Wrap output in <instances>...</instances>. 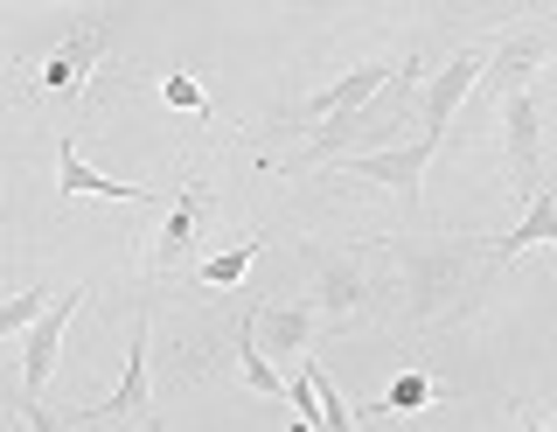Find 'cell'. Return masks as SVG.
<instances>
[{
	"instance_id": "cell-8",
	"label": "cell",
	"mask_w": 557,
	"mask_h": 432,
	"mask_svg": "<svg viewBox=\"0 0 557 432\" xmlns=\"http://www.w3.org/2000/svg\"><path fill=\"white\" fill-rule=\"evenodd\" d=\"M98 63H104V22L91 14V22H77V28H70V36H63L57 49H49V63H42V84H49L57 98H77L84 84H91V71H98Z\"/></svg>"
},
{
	"instance_id": "cell-1",
	"label": "cell",
	"mask_w": 557,
	"mask_h": 432,
	"mask_svg": "<svg viewBox=\"0 0 557 432\" xmlns=\"http://www.w3.org/2000/svg\"><path fill=\"white\" fill-rule=\"evenodd\" d=\"M397 293H405V321H446L467 314V293H474V258H487V237H397Z\"/></svg>"
},
{
	"instance_id": "cell-6",
	"label": "cell",
	"mask_w": 557,
	"mask_h": 432,
	"mask_svg": "<svg viewBox=\"0 0 557 432\" xmlns=\"http://www.w3.org/2000/svg\"><path fill=\"white\" fill-rule=\"evenodd\" d=\"M77 307H84V286H63L57 307H49V314L22 335V397H42V391H49L57 356H63V328H70V314H77Z\"/></svg>"
},
{
	"instance_id": "cell-2",
	"label": "cell",
	"mask_w": 557,
	"mask_h": 432,
	"mask_svg": "<svg viewBox=\"0 0 557 432\" xmlns=\"http://www.w3.org/2000/svg\"><path fill=\"white\" fill-rule=\"evenodd\" d=\"M405 77V63H391V57H370V63H356V71H342L335 84H321V91L307 98L300 112H286L300 133H313V126H327V119H348V112H362V106H376L391 84Z\"/></svg>"
},
{
	"instance_id": "cell-19",
	"label": "cell",
	"mask_w": 557,
	"mask_h": 432,
	"mask_svg": "<svg viewBox=\"0 0 557 432\" xmlns=\"http://www.w3.org/2000/svg\"><path fill=\"white\" fill-rule=\"evenodd\" d=\"M313 391H321V432H356V405L335 391V377L313 362Z\"/></svg>"
},
{
	"instance_id": "cell-7",
	"label": "cell",
	"mask_w": 557,
	"mask_h": 432,
	"mask_svg": "<svg viewBox=\"0 0 557 432\" xmlns=\"http://www.w3.org/2000/svg\"><path fill=\"white\" fill-rule=\"evenodd\" d=\"M502 147H509L516 188L536 196V168H544V106H536V91H516L509 106H502Z\"/></svg>"
},
{
	"instance_id": "cell-10",
	"label": "cell",
	"mask_w": 557,
	"mask_h": 432,
	"mask_svg": "<svg viewBox=\"0 0 557 432\" xmlns=\"http://www.w3.org/2000/svg\"><path fill=\"white\" fill-rule=\"evenodd\" d=\"M57 188H63V202L70 196H104V202H161V188H147V182H119V175H104V168H91L77 153V140H57Z\"/></svg>"
},
{
	"instance_id": "cell-23",
	"label": "cell",
	"mask_w": 557,
	"mask_h": 432,
	"mask_svg": "<svg viewBox=\"0 0 557 432\" xmlns=\"http://www.w3.org/2000/svg\"><path fill=\"white\" fill-rule=\"evenodd\" d=\"M550 432H557V419H550Z\"/></svg>"
},
{
	"instance_id": "cell-21",
	"label": "cell",
	"mask_w": 557,
	"mask_h": 432,
	"mask_svg": "<svg viewBox=\"0 0 557 432\" xmlns=\"http://www.w3.org/2000/svg\"><path fill=\"white\" fill-rule=\"evenodd\" d=\"M22 425H28V432H70V419H57L42 397H22Z\"/></svg>"
},
{
	"instance_id": "cell-4",
	"label": "cell",
	"mask_w": 557,
	"mask_h": 432,
	"mask_svg": "<svg viewBox=\"0 0 557 432\" xmlns=\"http://www.w3.org/2000/svg\"><path fill=\"white\" fill-rule=\"evenodd\" d=\"M481 77H487V49H453V63H446V71H432L425 91H418V140H440L446 147L453 112L481 91Z\"/></svg>"
},
{
	"instance_id": "cell-17",
	"label": "cell",
	"mask_w": 557,
	"mask_h": 432,
	"mask_svg": "<svg viewBox=\"0 0 557 432\" xmlns=\"http://www.w3.org/2000/svg\"><path fill=\"white\" fill-rule=\"evenodd\" d=\"M265 251V237H244V245H231V251H216V258H202L196 266V280L202 286H237L244 272H251V258Z\"/></svg>"
},
{
	"instance_id": "cell-11",
	"label": "cell",
	"mask_w": 557,
	"mask_h": 432,
	"mask_svg": "<svg viewBox=\"0 0 557 432\" xmlns=\"http://www.w3.org/2000/svg\"><path fill=\"white\" fill-rule=\"evenodd\" d=\"M147 314L133 321V342H126V377H119V391L112 397H98V405H84L77 411V425H112V419H139L147 411Z\"/></svg>"
},
{
	"instance_id": "cell-13",
	"label": "cell",
	"mask_w": 557,
	"mask_h": 432,
	"mask_svg": "<svg viewBox=\"0 0 557 432\" xmlns=\"http://www.w3.org/2000/svg\"><path fill=\"white\" fill-rule=\"evenodd\" d=\"M196 223H202V188H182V196L168 202V223H161V237H153L147 266H153V272H168L174 258L188 251V237H196Z\"/></svg>"
},
{
	"instance_id": "cell-3",
	"label": "cell",
	"mask_w": 557,
	"mask_h": 432,
	"mask_svg": "<svg viewBox=\"0 0 557 432\" xmlns=\"http://www.w3.org/2000/svg\"><path fill=\"white\" fill-rule=\"evenodd\" d=\"M432 153H440V140H405L391 153H348V161H335V175H356V182H376L397 196V210L418 217V202H425V168Z\"/></svg>"
},
{
	"instance_id": "cell-14",
	"label": "cell",
	"mask_w": 557,
	"mask_h": 432,
	"mask_svg": "<svg viewBox=\"0 0 557 432\" xmlns=\"http://www.w3.org/2000/svg\"><path fill=\"white\" fill-rule=\"evenodd\" d=\"M237 377H244V384H251L258 397H286V391H293L286 377L272 370V356L258 349V314H244V321H237Z\"/></svg>"
},
{
	"instance_id": "cell-12",
	"label": "cell",
	"mask_w": 557,
	"mask_h": 432,
	"mask_svg": "<svg viewBox=\"0 0 557 432\" xmlns=\"http://www.w3.org/2000/svg\"><path fill=\"white\" fill-rule=\"evenodd\" d=\"M536 245H557V188H536L530 210H522V223H509L502 237H487V258H495V266H509V258L536 251Z\"/></svg>"
},
{
	"instance_id": "cell-5",
	"label": "cell",
	"mask_w": 557,
	"mask_h": 432,
	"mask_svg": "<svg viewBox=\"0 0 557 432\" xmlns=\"http://www.w3.org/2000/svg\"><path fill=\"white\" fill-rule=\"evenodd\" d=\"M550 49H557L550 28H516V36H502L495 49H487V77H481V91L495 98V106H509L516 91H530V77L550 63Z\"/></svg>"
},
{
	"instance_id": "cell-16",
	"label": "cell",
	"mask_w": 557,
	"mask_h": 432,
	"mask_svg": "<svg viewBox=\"0 0 557 432\" xmlns=\"http://www.w3.org/2000/svg\"><path fill=\"white\" fill-rule=\"evenodd\" d=\"M49 307H57V293H49V286H22L14 300H0V342H8V335H28Z\"/></svg>"
},
{
	"instance_id": "cell-22",
	"label": "cell",
	"mask_w": 557,
	"mask_h": 432,
	"mask_svg": "<svg viewBox=\"0 0 557 432\" xmlns=\"http://www.w3.org/2000/svg\"><path fill=\"white\" fill-rule=\"evenodd\" d=\"M516 425H522V432H550V419H536L530 405H516Z\"/></svg>"
},
{
	"instance_id": "cell-20",
	"label": "cell",
	"mask_w": 557,
	"mask_h": 432,
	"mask_svg": "<svg viewBox=\"0 0 557 432\" xmlns=\"http://www.w3.org/2000/svg\"><path fill=\"white\" fill-rule=\"evenodd\" d=\"M161 98H168V106H182V112H209V98H202V84L196 77H182V71H174V77H161Z\"/></svg>"
},
{
	"instance_id": "cell-15",
	"label": "cell",
	"mask_w": 557,
	"mask_h": 432,
	"mask_svg": "<svg viewBox=\"0 0 557 432\" xmlns=\"http://www.w3.org/2000/svg\"><path fill=\"white\" fill-rule=\"evenodd\" d=\"M258 321L272 328V349H278V356H300L307 342H313V321H321V314H313V300H293V307H272V314H258Z\"/></svg>"
},
{
	"instance_id": "cell-18",
	"label": "cell",
	"mask_w": 557,
	"mask_h": 432,
	"mask_svg": "<svg viewBox=\"0 0 557 432\" xmlns=\"http://www.w3.org/2000/svg\"><path fill=\"white\" fill-rule=\"evenodd\" d=\"M432 397H440V391H432V377H425V370H405L391 391H383V405H376V411H383V419H411V411H425Z\"/></svg>"
},
{
	"instance_id": "cell-9",
	"label": "cell",
	"mask_w": 557,
	"mask_h": 432,
	"mask_svg": "<svg viewBox=\"0 0 557 432\" xmlns=\"http://www.w3.org/2000/svg\"><path fill=\"white\" fill-rule=\"evenodd\" d=\"M370 272L356 266V258H313V314L321 321H356L362 307H370Z\"/></svg>"
}]
</instances>
